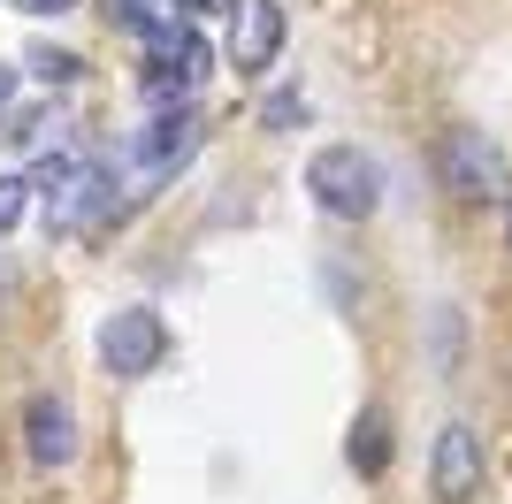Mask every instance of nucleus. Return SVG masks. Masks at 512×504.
<instances>
[{
  "mask_svg": "<svg viewBox=\"0 0 512 504\" xmlns=\"http://www.w3.org/2000/svg\"><path fill=\"white\" fill-rule=\"evenodd\" d=\"M306 191H314L321 214L367 222V214L383 207V168H375V153H360V146H321L314 161H306Z\"/></svg>",
  "mask_w": 512,
  "mask_h": 504,
  "instance_id": "obj_1",
  "label": "nucleus"
},
{
  "mask_svg": "<svg viewBox=\"0 0 512 504\" xmlns=\"http://www.w3.org/2000/svg\"><path fill=\"white\" fill-rule=\"evenodd\" d=\"M436 184L451 191V199H467V207H482V199H497L505 191V153L482 138V130H444L436 138Z\"/></svg>",
  "mask_w": 512,
  "mask_h": 504,
  "instance_id": "obj_2",
  "label": "nucleus"
},
{
  "mask_svg": "<svg viewBox=\"0 0 512 504\" xmlns=\"http://www.w3.org/2000/svg\"><path fill=\"white\" fill-rule=\"evenodd\" d=\"M482 482H490L482 428H474V420H444V428H436V451H428V489H436V504H474Z\"/></svg>",
  "mask_w": 512,
  "mask_h": 504,
  "instance_id": "obj_3",
  "label": "nucleus"
},
{
  "mask_svg": "<svg viewBox=\"0 0 512 504\" xmlns=\"http://www.w3.org/2000/svg\"><path fill=\"white\" fill-rule=\"evenodd\" d=\"M100 359H107V375H123V382L153 375V367L169 359V321L153 314V306H123V314H107Z\"/></svg>",
  "mask_w": 512,
  "mask_h": 504,
  "instance_id": "obj_4",
  "label": "nucleus"
},
{
  "mask_svg": "<svg viewBox=\"0 0 512 504\" xmlns=\"http://www.w3.org/2000/svg\"><path fill=\"white\" fill-rule=\"evenodd\" d=\"M199 77H207V39H199L192 23H169V31H153V39H146V92H153V100L192 92Z\"/></svg>",
  "mask_w": 512,
  "mask_h": 504,
  "instance_id": "obj_5",
  "label": "nucleus"
},
{
  "mask_svg": "<svg viewBox=\"0 0 512 504\" xmlns=\"http://www.w3.org/2000/svg\"><path fill=\"white\" fill-rule=\"evenodd\" d=\"M283 0H237L230 8V69L237 77H260V69L283 54Z\"/></svg>",
  "mask_w": 512,
  "mask_h": 504,
  "instance_id": "obj_6",
  "label": "nucleus"
},
{
  "mask_svg": "<svg viewBox=\"0 0 512 504\" xmlns=\"http://www.w3.org/2000/svg\"><path fill=\"white\" fill-rule=\"evenodd\" d=\"M23 451H31V466H69V451H77V413H69V398L39 390V398L23 405Z\"/></svg>",
  "mask_w": 512,
  "mask_h": 504,
  "instance_id": "obj_7",
  "label": "nucleus"
},
{
  "mask_svg": "<svg viewBox=\"0 0 512 504\" xmlns=\"http://www.w3.org/2000/svg\"><path fill=\"white\" fill-rule=\"evenodd\" d=\"M199 146V115L184 107V115H161V123H146V138H138V161L153 168V176H169V168H184Z\"/></svg>",
  "mask_w": 512,
  "mask_h": 504,
  "instance_id": "obj_8",
  "label": "nucleus"
},
{
  "mask_svg": "<svg viewBox=\"0 0 512 504\" xmlns=\"http://www.w3.org/2000/svg\"><path fill=\"white\" fill-rule=\"evenodd\" d=\"M344 459H352V474H367V482H383V474H390V413H383V405H360Z\"/></svg>",
  "mask_w": 512,
  "mask_h": 504,
  "instance_id": "obj_9",
  "label": "nucleus"
},
{
  "mask_svg": "<svg viewBox=\"0 0 512 504\" xmlns=\"http://www.w3.org/2000/svg\"><path fill=\"white\" fill-rule=\"evenodd\" d=\"M107 16L123 23V31H138V39H153V31L184 23V0H107Z\"/></svg>",
  "mask_w": 512,
  "mask_h": 504,
  "instance_id": "obj_10",
  "label": "nucleus"
},
{
  "mask_svg": "<svg viewBox=\"0 0 512 504\" xmlns=\"http://www.w3.org/2000/svg\"><path fill=\"white\" fill-rule=\"evenodd\" d=\"M23 62H31V77H39V84H77V77H85V62H77L69 46H31Z\"/></svg>",
  "mask_w": 512,
  "mask_h": 504,
  "instance_id": "obj_11",
  "label": "nucleus"
},
{
  "mask_svg": "<svg viewBox=\"0 0 512 504\" xmlns=\"http://www.w3.org/2000/svg\"><path fill=\"white\" fill-rule=\"evenodd\" d=\"M77 176H85V168L69 161V153H46V161H39V176H31V191H46V199H62V191L77 184Z\"/></svg>",
  "mask_w": 512,
  "mask_h": 504,
  "instance_id": "obj_12",
  "label": "nucleus"
},
{
  "mask_svg": "<svg viewBox=\"0 0 512 504\" xmlns=\"http://www.w3.org/2000/svg\"><path fill=\"white\" fill-rule=\"evenodd\" d=\"M23 199H31V176H0V237L23 222Z\"/></svg>",
  "mask_w": 512,
  "mask_h": 504,
  "instance_id": "obj_13",
  "label": "nucleus"
},
{
  "mask_svg": "<svg viewBox=\"0 0 512 504\" xmlns=\"http://www.w3.org/2000/svg\"><path fill=\"white\" fill-rule=\"evenodd\" d=\"M299 115H306V100H299V92H276V100L260 107V123H268V130H291Z\"/></svg>",
  "mask_w": 512,
  "mask_h": 504,
  "instance_id": "obj_14",
  "label": "nucleus"
},
{
  "mask_svg": "<svg viewBox=\"0 0 512 504\" xmlns=\"http://www.w3.org/2000/svg\"><path fill=\"white\" fill-rule=\"evenodd\" d=\"M0 138H16V146H39V138H46V107H23V115L0 130Z\"/></svg>",
  "mask_w": 512,
  "mask_h": 504,
  "instance_id": "obj_15",
  "label": "nucleus"
},
{
  "mask_svg": "<svg viewBox=\"0 0 512 504\" xmlns=\"http://www.w3.org/2000/svg\"><path fill=\"white\" fill-rule=\"evenodd\" d=\"M23 16H69V8H77V0H16Z\"/></svg>",
  "mask_w": 512,
  "mask_h": 504,
  "instance_id": "obj_16",
  "label": "nucleus"
},
{
  "mask_svg": "<svg viewBox=\"0 0 512 504\" xmlns=\"http://www.w3.org/2000/svg\"><path fill=\"white\" fill-rule=\"evenodd\" d=\"M184 8H192V16H230L237 0H184Z\"/></svg>",
  "mask_w": 512,
  "mask_h": 504,
  "instance_id": "obj_17",
  "label": "nucleus"
},
{
  "mask_svg": "<svg viewBox=\"0 0 512 504\" xmlns=\"http://www.w3.org/2000/svg\"><path fill=\"white\" fill-rule=\"evenodd\" d=\"M8 92H16V69H0V107H8Z\"/></svg>",
  "mask_w": 512,
  "mask_h": 504,
  "instance_id": "obj_18",
  "label": "nucleus"
},
{
  "mask_svg": "<svg viewBox=\"0 0 512 504\" xmlns=\"http://www.w3.org/2000/svg\"><path fill=\"white\" fill-rule=\"evenodd\" d=\"M505 245H512V199H505Z\"/></svg>",
  "mask_w": 512,
  "mask_h": 504,
  "instance_id": "obj_19",
  "label": "nucleus"
}]
</instances>
